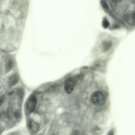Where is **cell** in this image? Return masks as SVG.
<instances>
[{"label": "cell", "mask_w": 135, "mask_h": 135, "mask_svg": "<svg viewBox=\"0 0 135 135\" xmlns=\"http://www.w3.org/2000/svg\"><path fill=\"white\" fill-rule=\"evenodd\" d=\"M91 101L93 104L97 105H102L106 101V98L104 94L101 91H95L92 93L91 97Z\"/></svg>", "instance_id": "6da1fadb"}, {"label": "cell", "mask_w": 135, "mask_h": 135, "mask_svg": "<svg viewBox=\"0 0 135 135\" xmlns=\"http://www.w3.org/2000/svg\"><path fill=\"white\" fill-rule=\"evenodd\" d=\"M36 105V98L34 95L31 96L27 100L26 104V110L29 112H33Z\"/></svg>", "instance_id": "7a4b0ae2"}, {"label": "cell", "mask_w": 135, "mask_h": 135, "mask_svg": "<svg viewBox=\"0 0 135 135\" xmlns=\"http://www.w3.org/2000/svg\"><path fill=\"white\" fill-rule=\"evenodd\" d=\"M74 86V81L72 78H69L67 79L65 81L64 85L65 91L68 93L70 94L73 90Z\"/></svg>", "instance_id": "3957f363"}, {"label": "cell", "mask_w": 135, "mask_h": 135, "mask_svg": "<svg viewBox=\"0 0 135 135\" xmlns=\"http://www.w3.org/2000/svg\"><path fill=\"white\" fill-rule=\"evenodd\" d=\"M29 126H30V129L33 132H36L38 131V128H39L38 124L33 120L30 121Z\"/></svg>", "instance_id": "277c9868"}, {"label": "cell", "mask_w": 135, "mask_h": 135, "mask_svg": "<svg viewBox=\"0 0 135 135\" xmlns=\"http://www.w3.org/2000/svg\"><path fill=\"white\" fill-rule=\"evenodd\" d=\"M111 46V42L108 41H105L102 43V49L103 51H108Z\"/></svg>", "instance_id": "5b68a950"}, {"label": "cell", "mask_w": 135, "mask_h": 135, "mask_svg": "<svg viewBox=\"0 0 135 135\" xmlns=\"http://www.w3.org/2000/svg\"><path fill=\"white\" fill-rule=\"evenodd\" d=\"M17 80H18V78L17 77V75H13L10 78L9 83L11 85H14L17 83Z\"/></svg>", "instance_id": "8992f818"}, {"label": "cell", "mask_w": 135, "mask_h": 135, "mask_svg": "<svg viewBox=\"0 0 135 135\" xmlns=\"http://www.w3.org/2000/svg\"><path fill=\"white\" fill-rule=\"evenodd\" d=\"M102 24L103 27L104 28H108V27L109 25V22L108 20L105 17H104V18L103 19Z\"/></svg>", "instance_id": "52a82bcc"}, {"label": "cell", "mask_w": 135, "mask_h": 135, "mask_svg": "<svg viewBox=\"0 0 135 135\" xmlns=\"http://www.w3.org/2000/svg\"><path fill=\"white\" fill-rule=\"evenodd\" d=\"M101 3L102 6H103L104 8H107L108 7V4H107V2H106L105 1H104V0H101Z\"/></svg>", "instance_id": "ba28073f"}, {"label": "cell", "mask_w": 135, "mask_h": 135, "mask_svg": "<svg viewBox=\"0 0 135 135\" xmlns=\"http://www.w3.org/2000/svg\"><path fill=\"white\" fill-rule=\"evenodd\" d=\"M72 135H80V134L78 131H74Z\"/></svg>", "instance_id": "9c48e42d"}, {"label": "cell", "mask_w": 135, "mask_h": 135, "mask_svg": "<svg viewBox=\"0 0 135 135\" xmlns=\"http://www.w3.org/2000/svg\"><path fill=\"white\" fill-rule=\"evenodd\" d=\"M3 101H4L3 97H0V105L3 103Z\"/></svg>", "instance_id": "30bf717a"}, {"label": "cell", "mask_w": 135, "mask_h": 135, "mask_svg": "<svg viewBox=\"0 0 135 135\" xmlns=\"http://www.w3.org/2000/svg\"><path fill=\"white\" fill-rule=\"evenodd\" d=\"M108 135H113V131L112 130H111L109 133L108 134Z\"/></svg>", "instance_id": "8fae6325"}]
</instances>
